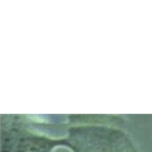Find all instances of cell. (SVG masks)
Returning a JSON list of instances; mask_svg holds the SVG:
<instances>
[{
    "instance_id": "6da1fadb",
    "label": "cell",
    "mask_w": 152,
    "mask_h": 152,
    "mask_svg": "<svg viewBox=\"0 0 152 152\" xmlns=\"http://www.w3.org/2000/svg\"><path fill=\"white\" fill-rule=\"evenodd\" d=\"M103 127H77V132L85 140L76 142L77 152H135L129 140L120 132Z\"/></svg>"
}]
</instances>
